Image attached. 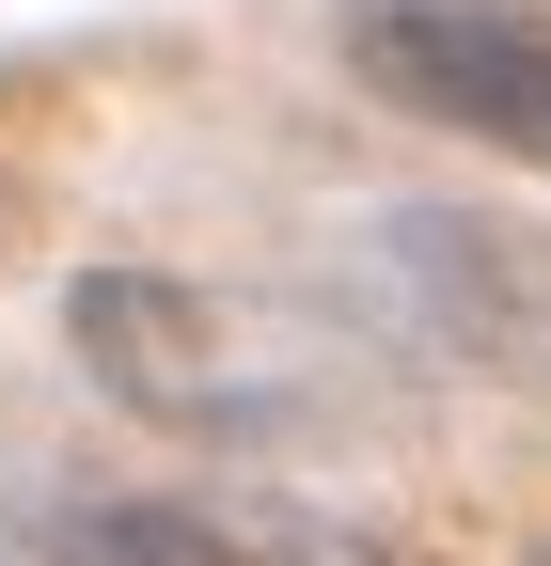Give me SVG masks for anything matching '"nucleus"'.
<instances>
[{"label":"nucleus","instance_id":"obj_2","mask_svg":"<svg viewBox=\"0 0 551 566\" xmlns=\"http://www.w3.org/2000/svg\"><path fill=\"white\" fill-rule=\"evenodd\" d=\"M347 63L409 126L551 174V17H520V0H347Z\"/></svg>","mask_w":551,"mask_h":566},{"label":"nucleus","instance_id":"obj_3","mask_svg":"<svg viewBox=\"0 0 551 566\" xmlns=\"http://www.w3.org/2000/svg\"><path fill=\"white\" fill-rule=\"evenodd\" d=\"M32 566H378L347 520L315 504H221V488H95L48 504Z\"/></svg>","mask_w":551,"mask_h":566},{"label":"nucleus","instance_id":"obj_1","mask_svg":"<svg viewBox=\"0 0 551 566\" xmlns=\"http://www.w3.org/2000/svg\"><path fill=\"white\" fill-rule=\"evenodd\" d=\"M63 331H80L95 394H126L143 424H174V441H205V457L300 424V394L237 346V315L189 300V283H158V268H80V283H63Z\"/></svg>","mask_w":551,"mask_h":566}]
</instances>
